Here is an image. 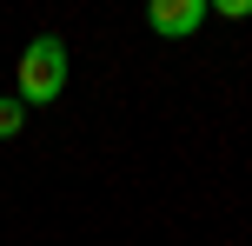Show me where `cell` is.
<instances>
[{
	"label": "cell",
	"mask_w": 252,
	"mask_h": 246,
	"mask_svg": "<svg viewBox=\"0 0 252 246\" xmlns=\"http://www.w3.org/2000/svg\"><path fill=\"white\" fill-rule=\"evenodd\" d=\"M60 87H66V47L53 34L27 40V53H20V100L27 106H53Z\"/></svg>",
	"instance_id": "obj_1"
},
{
	"label": "cell",
	"mask_w": 252,
	"mask_h": 246,
	"mask_svg": "<svg viewBox=\"0 0 252 246\" xmlns=\"http://www.w3.org/2000/svg\"><path fill=\"white\" fill-rule=\"evenodd\" d=\"M206 13H213L206 0H153V7H146V27H153V34H192Z\"/></svg>",
	"instance_id": "obj_2"
},
{
	"label": "cell",
	"mask_w": 252,
	"mask_h": 246,
	"mask_svg": "<svg viewBox=\"0 0 252 246\" xmlns=\"http://www.w3.org/2000/svg\"><path fill=\"white\" fill-rule=\"evenodd\" d=\"M20 127H27V100H0V140H13Z\"/></svg>",
	"instance_id": "obj_3"
}]
</instances>
